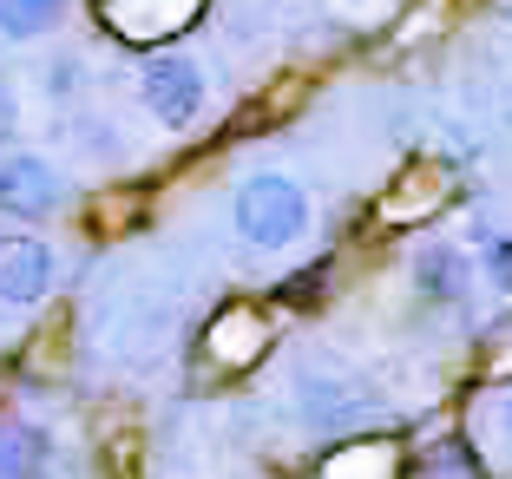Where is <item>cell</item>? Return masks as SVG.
<instances>
[{
  "instance_id": "277c9868",
  "label": "cell",
  "mask_w": 512,
  "mask_h": 479,
  "mask_svg": "<svg viewBox=\"0 0 512 479\" xmlns=\"http://www.w3.org/2000/svg\"><path fill=\"white\" fill-rule=\"evenodd\" d=\"M60 263H53V243L40 237H0V309H33V302L53 289Z\"/></svg>"
},
{
  "instance_id": "7a4b0ae2",
  "label": "cell",
  "mask_w": 512,
  "mask_h": 479,
  "mask_svg": "<svg viewBox=\"0 0 512 479\" xmlns=\"http://www.w3.org/2000/svg\"><path fill=\"white\" fill-rule=\"evenodd\" d=\"M138 99H145V112L165 132H191L197 119H204V105H211V86H204V66L184 60V53H158V60H145V73H138Z\"/></svg>"
},
{
  "instance_id": "3957f363",
  "label": "cell",
  "mask_w": 512,
  "mask_h": 479,
  "mask_svg": "<svg viewBox=\"0 0 512 479\" xmlns=\"http://www.w3.org/2000/svg\"><path fill=\"white\" fill-rule=\"evenodd\" d=\"M60 204H66V178H60L53 158H40V151H7L0 158V217L40 224Z\"/></svg>"
},
{
  "instance_id": "8fae6325",
  "label": "cell",
  "mask_w": 512,
  "mask_h": 479,
  "mask_svg": "<svg viewBox=\"0 0 512 479\" xmlns=\"http://www.w3.org/2000/svg\"><path fill=\"white\" fill-rule=\"evenodd\" d=\"M499 420H506V440H512V401H506V414H499Z\"/></svg>"
},
{
  "instance_id": "ba28073f",
  "label": "cell",
  "mask_w": 512,
  "mask_h": 479,
  "mask_svg": "<svg viewBox=\"0 0 512 479\" xmlns=\"http://www.w3.org/2000/svg\"><path fill=\"white\" fill-rule=\"evenodd\" d=\"M66 0H0V40H33V33L60 27Z\"/></svg>"
},
{
  "instance_id": "6da1fadb",
  "label": "cell",
  "mask_w": 512,
  "mask_h": 479,
  "mask_svg": "<svg viewBox=\"0 0 512 479\" xmlns=\"http://www.w3.org/2000/svg\"><path fill=\"white\" fill-rule=\"evenodd\" d=\"M230 224L250 250H289V243L309 230V191L283 171H256L237 184L230 197Z\"/></svg>"
},
{
  "instance_id": "8992f818",
  "label": "cell",
  "mask_w": 512,
  "mask_h": 479,
  "mask_svg": "<svg viewBox=\"0 0 512 479\" xmlns=\"http://www.w3.org/2000/svg\"><path fill=\"white\" fill-rule=\"evenodd\" d=\"M414 283H421L427 302H460L467 296V256L447 250V243H434V250L414 256Z\"/></svg>"
},
{
  "instance_id": "5b68a950",
  "label": "cell",
  "mask_w": 512,
  "mask_h": 479,
  "mask_svg": "<svg viewBox=\"0 0 512 479\" xmlns=\"http://www.w3.org/2000/svg\"><path fill=\"white\" fill-rule=\"evenodd\" d=\"M296 401H302V420L309 427H355V420L368 414V388H355L348 375H302V388H296Z\"/></svg>"
},
{
  "instance_id": "30bf717a",
  "label": "cell",
  "mask_w": 512,
  "mask_h": 479,
  "mask_svg": "<svg viewBox=\"0 0 512 479\" xmlns=\"http://www.w3.org/2000/svg\"><path fill=\"white\" fill-rule=\"evenodd\" d=\"M66 92H73V60L53 66V99H66Z\"/></svg>"
},
{
  "instance_id": "9c48e42d",
  "label": "cell",
  "mask_w": 512,
  "mask_h": 479,
  "mask_svg": "<svg viewBox=\"0 0 512 479\" xmlns=\"http://www.w3.org/2000/svg\"><path fill=\"white\" fill-rule=\"evenodd\" d=\"M480 270L499 296H512V230H493V237L480 243Z\"/></svg>"
},
{
  "instance_id": "52a82bcc",
  "label": "cell",
  "mask_w": 512,
  "mask_h": 479,
  "mask_svg": "<svg viewBox=\"0 0 512 479\" xmlns=\"http://www.w3.org/2000/svg\"><path fill=\"white\" fill-rule=\"evenodd\" d=\"M46 434L27 427V420H7L0 427V479H40L46 473Z\"/></svg>"
}]
</instances>
